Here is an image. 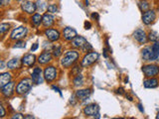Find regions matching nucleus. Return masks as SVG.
I'll return each instance as SVG.
<instances>
[{"mask_svg":"<svg viewBox=\"0 0 159 119\" xmlns=\"http://www.w3.org/2000/svg\"><path fill=\"white\" fill-rule=\"evenodd\" d=\"M79 59V53L76 51H69L64 55V58L62 59V66L64 68H70L71 66L77 62Z\"/></svg>","mask_w":159,"mask_h":119,"instance_id":"nucleus-1","label":"nucleus"},{"mask_svg":"<svg viewBox=\"0 0 159 119\" xmlns=\"http://www.w3.org/2000/svg\"><path fill=\"white\" fill-rule=\"evenodd\" d=\"M33 81L32 78H24L16 86V92L18 94H25L27 93L32 87Z\"/></svg>","mask_w":159,"mask_h":119,"instance_id":"nucleus-2","label":"nucleus"},{"mask_svg":"<svg viewBox=\"0 0 159 119\" xmlns=\"http://www.w3.org/2000/svg\"><path fill=\"white\" fill-rule=\"evenodd\" d=\"M142 72L147 77H154L159 73V67L156 64H146L142 67Z\"/></svg>","mask_w":159,"mask_h":119,"instance_id":"nucleus-3","label":"nucleus"},{"mask_svg":"<svg viewBox=\"0 0 159 119\" xmlns=\"http://www.w3.org/2000/svg\"><path fill=\"white\" fill-rule=\"evenodd\" d=\"M98 60V54L96 52H92L87 54L86 56L84 57L83 61H82V67H89L93 64V63H96Z\"/></svg>","mask_w":159,"mask_h":119,"instance_id":"nucleus-4","label":"nucleus"},{"mask_svg":"<svg viewBox=\"0 0 159 119\" xmlns=\"http://www.w3.org/2000/svg\"><path fill=\"white\" fill-rule=\"evenodd\" d=\"M27 34V28L24 27V26H20L16 29H14L11 35H10V38L12 40H21L22 38H24L26 36Z\"/></svg>","mask_w":159,"mask_h":119,"instance_id":"nucleus-5","label":"nucleus"},{"mask_svg":"<svg viewBox=\"0 0 159 119\" xmlns=\"http://www.w3.org/2000/svg\"><path fill=\"white\" fill-rule=\"evenodd\" d=\"M44 77L48 82H53L57 77V69L52 66L47 67L44 71Z\"/></svg>","mask_w":159,"mask_h":119,"instance_id":"nucleus-6","label":"nucleus"},{"mask_svg":"<svg viewBox=\"0 0 159 119\" xmlns=\"http://www.w3.org/2000/svg\"><path fill=\"white\" fill-rule=\"evenodd\" d=\"M21 8L24 12H26L28 14H33L37 10V5L31 1L25 0V1L21 2Z\"/></svg>","mask_w":159,"mask_h":119,"instance_id":"nucleus-7","label":"nucleus"},{"mask_svg":"<svg viewBox=\"0 0 159 119\" xmlns=\"http://www.w3.org/2000/svg\"><path fill=\"white\" fill-rule=\"evenodd\" d=\"M155 18H156L155 12L152 11V10H147L142 15V22L145 25H149L155 20Z\"/></svg>","mask_w":159,"mask_h":119,"instance_id":"nucleus-8","label":"nucleus"},{"mask_svg":"<svg viewBox=\"0 0 159 119\" xmlns=\"http://www.w3.org/2000/svg\"><path fill=\"white\" fill-rule=\"evenodd\" d=\"M98 111H99V107L98 104H89L86 108L84 109V113L86 114L87 116H96L98 115Z\"/></svg>","mask_w":159,"mask_h":119,"instance_id":"nucleus-9","label":"nucleus"},{"mask_svg":"<svg viewBox=\"0 0 159 119\" xmlns=\"http://www.w3.org/2000/svg\"><path fill=\"white\" fill-rule=\"evenodd\" d=\"M133 38L135 39L139 44H145L147 41V35L141 29L135 30V32L133 33Z\"/></svg>","mask_w":159,"mask_h":119,"instance_id":"nucleus-10","label":"nucleus"},{"mask_svg":"<svg viewBox=\"0 0 159 119\" xmlns=\"http://www.w3.org/2000/svg\"><path fill=\"white\" fill-rule=\"evenodd\" d=\"M45 35L47 36L49 41L51 42H56L60 39V33L55 29H47L45 31Z\"/></svg>","mask_w":159,"mask_h":119,"instance_id":"nucleus-11","label":"nucleus"},{"mask_svg":"<svg viewBox=\"0 0 159 119\" xmlns=\"http://www.w3.org/2000/svg\"><path fill=\"white\" fill-rule=\"evenodd\" d=\"M13 88H14V82H10L7 84H5L3 87H1V92L5 97H10L13 93Z\"/></svg>","mask_w":159,"mask_h":119,"instance_id":"nucleus-12","label":"nucleus"},{"mask_svg":"<svg viewBox=\"0 0 159 119\" xmlns=\"http://www.w3.org/2000/svg\"><path fill=\"white\" fill-rule=\"evenodd\" d=\"M63 35H64V38L66 39L67 41H72L75 37H77V32L75 29H73L71 27H67L64 29Z\"/></svg>","mask_w":159,"mask_h":119,"instance_id":"nucleus-13","label":"nucleus"},{"mask_svg":"<svg viewBox=\"0 0 159 119\" xmlns=\"http://www.w3.org/2000/svg\"><path fill=\"white\" fill-rule=\"evenodd\" d=\"M88 43V41L82 36H77L72 40V45L75 48H83L84 45Z\"/></svg>","mask_w":159,"mask_h":119,"instance_id":"nucleus-14","label":"nucleus"},{"mask_svg":"<svg viewBox=\"0 0 159 119\" xmlns=\"http://www.w3.org/2000/svg\"><path fill=\"white\" fill-rule=\"evenodd\" d=\"M35 62H36V57L32 54L25 55L22 59V64L24 66H27V67H32L35 64Z\"/></svg>","mask_w":159,"mask_h":119,"instance_id":"nucleus-15","label":"nucleus"},{"mask_svg":"<svg viewBox=\"0 0 159 119\" xmlns=\"http://www.w3.org/2000/svg\"><path fill=\"white\" fill-rule=\"evenodd\" d=\"M91 89H80V90H77L76 94L75 95L77 96L78 99L80 100H86L87 98H89V96L91 95Z\"/></svg>","mask_w":159,"mask_h":119,"instance_id":"nucleus-16","label":"nucleus"},{"mask_svg":"<svg viewBox=\"0 0 159 119\" xmlns=\"http://www.w3.org/2000/svg\"><path fill=\"white\" fill-rule=\"evenodd\" d=\"M142 59L144 61H154L153 58V53H152V49L151 47H146L142 50Z\"/></svg>","mask_w":159,"mask_h":119,"instance_id":"nucleus-17","label":"nucleus"},{"mask_svg":"<svg viewBox=\"0 0 159 119\" xmlns=\"http://www.w3.org/2000/svg\"><path fill=\"white\" fill-rule=\"evenodd\" d=\"M41 68H35L33 69V73H32V81L33 83L35 84H39L40 82H42V78H41Z\"/></svg>","mask_w":159,"mask_h":119,"instance_id":"nucleus-18","label":"nucleus"},{"mask_svg":"<svg viewBox=\"0 0 159 119\" xmlns=\"http://www.w3.org/2000/svg\"><path fill=\"white\" fill-rule=\"evenodd\" d=\"M158 84H159L158 79L154 77H150L149 79H146V81L143 82V86L146 88H154L158 86Z\"/></svg>","mask_w":159,"mask_h":119,"instance_id":"nucleus-19","label":"nucleus"},{"mask_svg":"<svg viewBox=\"0 0 159 119\" xmlns=\"http://www.w3.org/2000/svg\"><path fill=\"white\" fill-rule=\"evenodd\" d=\"M51 61H52V55L49 52H45V53L41 54V56H40L38 59V62L41 64H46Z\"/></svg>","mask_w":159,"mask_h":119,"instance_id":"nucleus-20","label":"nucleus"},{"mask_svg":"<svg viewBox=\"0 0 159 119\" xmlns=\"http://www.w3.org/2000/svg\"><path fill=\"white\" fill-rule=\"evenodd\" d=\"M42 23L45 27H51L54 24V17L51 14H45L43 15V19H42Z\"/></svg>","mask_w":159,"mask_h":119,"instance_id":"nucleus-21","label":"nucleus"},{"mask_svg":"<svg viewBox=\"0 0 159 119\" xmlns=\"http://www.w3.org/2000/svg\"><path fill=\"white\" fill-rule=\"evenodd\" d=\"M11 81V74L9 73H2L0 74V87H3Z\"/></svg>","mask_w":159,"mask_h":119,"instance_id":"nucleus-22","label":"nucleus"},{"mask_svg":"<svg viewBox=\"0 0 159 119\" xmlns=\"http://www.w3.org/2000/svg\"><path fill=\"white\" fill-rule=\"evenodd\" d=\"M20 67V61L18 59H12L7 63V68L10 69H15Z\"/></svg>","mask_w":159,"mask_h":119,"instance_id":"nucleus-23","label":"nucleus"},{"mask_svg":"<svg viewBox=\"0 0 159 119\" xmlns=\"http://www.w3.org/2000/svg\"><path fill=\"white\" fill-rule=\"evenodd\" d=\"M151 49H152L154 61H155V60H157L159 58V43L158 42H154V44L152 45Z\"/></svg>","mask_w":159,"mask_h":119,"instance_id":"nucleus-24","label":"nucleus"},{"mask_svg":"<svg viewBox=\"0 0 159 119\" xmlns=\"http://www.w3.org/2000/svg\"><path fill=\"white\" fill-rule=\"evenodd\" d=\"M43 16H41V14H34L32 17V23L35 26H39L40 23L42 22Z\"/></svg>","mask_w":159,"mask_h":119,"instance_id":"nucleus-25","label":"nucleus"},{"mask_svg":"<svg viewBox=\"0 0 159 119\" xmlns=\"http://www.w3.org/2000/svg\"><path fill=\"white\" fill-rule=\"evenodd\" d=\"M148 40L151 42H158L159 40V34L155 31H150L148 34Z\"/></svg>","mask_w":159,"mask_h":119,"instance_id":"nucleus-26","label":"nucleus"},{"mask_svg":"<svg viewBox=\"0 0 159 119\" xmlns=\"http://www.w3.org/2000/svg\"><path fill=\"white\" fill-rule=\"evenodd\" d=\"M83 83H84V77L82 76V74H78V76H76V77L74 78L75 86H82Z\"/></svg>","mask_w":159,"mask_h":119,"instance_id":"nucleus-27","label":"nucleus"},{"mask_svg":"<svg viewBox=\"0 0 159 119\" xmlns=\"http://www.w3.org/2000/svg\"><path fill=\"white\" fill-rule=\"evenodd\" d=\"M52 51H53V55H54V57H60L62 55V47L61 46H54L53 49H52Z\"/></svg>","mask_w":159,"mask_h":119,"instance_id":"nucleus-28","label":"nucleus"},{"mask_svg":"<svg viewBox=\"0 0 159 119\" xmlns=\"http://www.w3.org/2000/svg\"><path fill=\"white\" fill-rule=\"evenodd\" d=\"M36 5H37V8L40 10V11H43V10H45L46 8H48V6L46 5V2L42 1V0H38L37 3H36Z\"/></svg>","mask_w":159,"mask_h":119,"instance_id":"nucleus-29","label":"nucleus"},{"mask_svg":"<svg viewBox=\"0 0 159 119\" xmlns=\"http://www.w3.org/2000/svg\"><path fill=\"white\" fill-rule=\"evenodd\" d=\"M9 28H10V25L8 23H2L1 25H0V33L1 34L6 33L9 30Z\"/></svg>","mask_w":159,"mask_h":119,"instance_id":"nucleus-30","label":"nucleus"},{"mask_svg":"<svg viewBox=\"0 0 159 119\" xmlns=\"http://www.w3.org/2000/svg\"><path fill=\"white\" fill-rule=\"evenodd\" d=\"M139 7H140L141 11L145 12V11H147V10H149V4L147 1H142V2L139 3Z\"/></svg>","mask_w":159,"mask_h":119,"instance_id":"nucleus-31","label":"nucleus"},{"mask_svg":"<svg viewBox=\"0 0 159 119\" xmlns=\"http://www.w3.org/2000/svg\"><path fill=\"white\" fill-rule=\"evenodd\" d=\"M81 67L80 66H76L75 68H73V71H72V73L73 76H78V74H80V73H81Z\"/></svg>","mask_w":159,"mask_h":119,"instance_id":"nucleus-32","label":"nucleus"},{"mask_svg":"<svg viewBox=\"0 0 159 119\" xmlns=\"http://www.w3.org/2000/svg\"><path fill=\"white\" fill-rule=\"evenodd\" d=\"M47 9H48V11L51 12V13H56L58 11V7L56 6V5H54V4L49 5Z\"/></svg>","mask_w":159,"mask_h":119,"instance_id":"nucleus-33","label":"nucleus"},{"mask_svg":"<svg viewBox=\"0 0 159 119\" xmlns=\"http://www.w3.org/2000/svg\"><path fill=\"white\" fill-rule=\"evenodd\" d=\"M13 47H14V48H25V42L18 40V42H17L16 44H15Z\"/></svg>","mask_w":159,"mask_h":119,"instance_id":"nucleus-34","label":"nucleus"},{"mask_svg":"<svg viewBox=\"0 0 159 119\" xmlns=\"http://www.w3.org/2000/svg\"><path fill=\"white\" fill-rule=\"evenodd\" d=\"M93 48H92V46L91 45H89V43H87L86 45H84V46L82 48V50H83V52H88V51H91Z\"/></svg>","mask_w":159,"mask_h":119,"instance_id":"nucleus-35","label":"nucleus"},{"mask_svg":"<svg viewBox=\"0 0 159 119\" xmlns=\"http://www.w3.org/2000/svg\"><path fill=\"white\" fill-rule=\"evenodd\" d=\"M12 118L13 119H16V118H19V119H23V118H25V116H23L22 115V114H15V115L14 116H12Z\"/></svg>","mask_w":159,"mask_h":119,"instance_id":"nucleus-36","label":"nucleus"},{"mask_svg":"<svg viewBox=\"0 0 159 119\" xmlns=\"http://www.w3.org/2000/svg\"><path fill=\"white\" fill-rule=\"evenodd\" d=\"M37 49H38V43H35V44L33 45V46L31 47V51H32V52H35Z\"/></svg>","mask_w":159,"mask_h":119,"instance_id":"nucleus-37","label":"nucleus"},{"mask_svg":"<svg viewBox=\"0 0 159 119\" xmlns=\"http://www.w3.org/2000/svg\"><path fill=\"white\" fill-rule=\"evenodd\" d=\"M0 111H1V114H0V117H3L5 115V110H4V107L2 105H0Z\"/></svg>","mask_w":159,"mask_h":119,"instance_id":"nucleus-38","label":"nucleus"},{"mask_svg":"<svg viewBox=\"0 0 159 119\" xmlns=\"http://www.w3.org/2000/svg\"><path fill=\"white\" fill-rule=\"evenodd\" d=\"M0 2H1L2 6H5V5H7L9 3V0H0Z\"/></svg>","mask_w":159,"mask_h":119,"instance_id":"nucleus-39","label":"nucleus"},{"mask_svg":"<svg viewBox=\"0 0 159 119\" xmlns=\"http://www.w3.org/2000/svg\"><path fill=\"white\" fill-rule=\"evenodd\" d=\"M91 26H92V25H91V23H89V22L84 23V28H86V29H89V28H91Z\"/></svg>","mask_w":159,"mask_h":119,"instance_id":"nucleus-40","label":"nucleus"},{"mask_svg":"<svg viewBox=\"0 0 159 119\" xmlns=\"http://www.w3.org/2000/svg\"><path fill=\"white\" fill-rule=\"evenodd\" d=\"M123 91H124V89L122 88V87H120V88H118L117 90H116V93H119V94H122L123 93Z\"/></svg>","mask_w":159,"mask_h":119,"instance_id":"nucleus-41","label":"nucleus"},{"mask_svg":"<svg viewBox=\"0 0 159 119\" xmlns=\"http://www.w3.org/2000/svg\"><path fill=\"white\" fill-rule=\"evenodd\" d=\"M52 88H53V89H55V90H57L60 94H61V90H60V89H59L58 87H56V86H52Z\"/></svg>","mask_w":159,"mask_h":119,"instance_id":"nucleus-42","label":"nucleus"},{"mask_svg":"<svg viewBox=\"0 0 159 119\" xmlns=\"http://www.w3.org/2000/svg\"><path fill=\"white\" fill-rule=\"evenodd\" d=\"M92 16H93V18H98V14H94V13L92 15Z\"/></svg>","mask_w":159,"mask_h":119,"instance_id":"nucleus-43","label":"nucleus"},{"mask_svg":"<svg viewBox=\"0 0 159 119\" xmlns=\"http://www.w3.org/2000/svg\"><path fill=\"white\" fill-rule=\"evenodd\" d=\"M4 68V63L3 62H1V68Z\"/></svg>","mask_w":159,"mask_h":119,"instance_id":"nucleus-44","label":"nucleus"},{"mask_svg":"<svg viewBox=\"0 0 159 119\" xmlns=\"http://www.w3.org/2000/svg\"><path fill=\"white\" fill-rule=\"evenodd\" d=\"M25 118H34V116H31V115H29V116H25Z\"/></svg>","mask_w":159,"mask_h":119,"instance_id":"nucleus-45","label":"nucleus"},{"mask_svg":"<svg viewBox=\"0 0 159 119\" xmlns=\"http://www.w3.org/2000/svg\"><path fill=\"white\" fill-rule=\"evenodd\" d=\"M156 118H157V119H159V112L157 113V115H156Z\"/></svg>","mask_w":159,"mask_h":119,"instance_id":"nucleus-46","label":"nucleus"}]
</instances>
